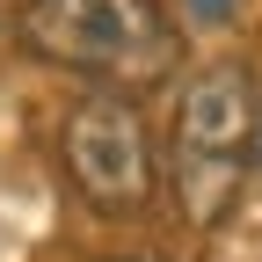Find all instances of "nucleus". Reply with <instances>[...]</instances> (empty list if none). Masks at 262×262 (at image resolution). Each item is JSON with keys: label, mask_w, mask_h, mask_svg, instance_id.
<instances>
[{"label": "nucleus", "mask_w": 262, "mask_h": 262, "mask_svg": "<svg viewBox=\"0 0 262 262\" xmlns=\"http://www.w3.org/2000/svg\"><path fill=\"white\" fill-rule=\"evenodd\" d=\"M66 175L95 211H139L153 196V146L146 124L124 95H95V102L66 110Z\"/></svg>", "instance_id": "7ed1b4c3"}, {"label": "nucleus", "mask_w": 262, "mask_h": 262, "mask_svg": "<svg viewBox=\"0 0 262 262\" xmlns=\"http://www.w3.org/2000/svg\"><path fill=\"white\" fill-rule=\"evenodd\" d=\"M262 102L241 66H204L182 88V117H175V189L189 196V219H211L219 196L241 182V160L255 146Z\"/></svg>", "instance_id": "f03ea898"}, {"label": "nucleus", "mask_w": 262, "mask_h": 262, "mask_svg": "<svg viewBox=\"0 0 262 262\" xmlns=\"http://www.w3.org/2000/svg\"><path fill=\"white\" fill-rule=\"evenodd\" d=\"M110 262H153V255H110Z\"/></svg>", "instance_id": "423d86ee"}, {"label": "nucleus", "mask_w": 262, "mask_h": 262, "mask_svg": "<svg viewBox=\"0 0 262 262\" xmlns=\"http://www.w3.org/2000/svg\"><path fill=\"white\" fill-rule=\"evenodd\" d=\"M15 37L37 51L44 66L88 80H117V88H153L175 73V22L153 0H22Z\"/></svg>", "instance_id": "f257e3e1"}, {"label": "nucleus", "mask_w": 262, "mask_h": 262, "mask_svg": "<svg viewBox=\"0 0 262 262\" xmlns=\"http://www.w3.org/2000/svg\"><path fill=\"white\" fill-rule=\"evenodd\" d=\"M233 8H241V0H182V15H189V22H226Z\"/></svg>", "instance_id": "20e7f679"}, {"label": "nucleus", "mask_w": 262, "mask_h": 262, "mask_svg": "<svg viewBox=\"0 0 262 262\" xmlns=\"http://www.w3.org/2000/svg\"><path fill=\"white\" fill-rule=\"evenodd\" d=\"M248 160H255V168H262V124H255V146H248Z\"/></svg>", "instance_id": "39448f33"}]
</instances>
